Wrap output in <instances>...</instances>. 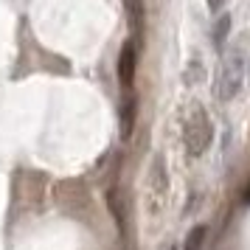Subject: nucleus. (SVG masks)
<instances>
[{"instance_id":"f257e3e1","label":"nucleus","mask_w":250,"mask_h":250,"mask_svg":"<svg viewBox=\"0 0 250 250\" xmlns=\"http://www.w3.org/2000/svg\"><path fill=\"white\" fill-rule=\"evenodd\" d=\"M245 82H248V65H245V57L242 54H230V57L222 62L219 68V76H216V96L222 102H230L236 99L239 93L245 90Z\"/></svg>"},{"instance_id":"f03ea898","label":"nucleus","mask_w":250,"mask_h":250,"mask_svg":"<svg viewBox=\"0 0 250 250\" xmlns=\"http://www.w3.org/2000/svg\"><path fill=\"white\" fill-rule=\"evenodd\" d=\"M214 141V126L208 121L205 110H194L188 115V121L183 126V146H186V155L188 158H200L205 155V149L211 146Z\"/></svg>"},{"instance_id":"7ed1b4c3","label":"nucleus","mask_w":250,"mask_h":250,"mask_svg":"<svg viewBox=\"0 0 250 250\" xmlns=\"http://www.w3.org/2000/svg\"><path fill=\"white\" fill-rule=\"evenodd\" d=\"M135 65H138V51H135L132 42H126V45L121 48V57H118V82H121L124 87H129L132 79H135Z\"/></svg>"},{"instance_id":"20e7f679","label":"nucleus","mask_w":250,"mask_h":250,"mask_svg":"<svg viewBox=\"0 0 250 250\" xmlns=\"http://www.w3.org/2000/svg\"><path fill=\"white\" fill-rule=\"evenodd\" d=\"M135 115H138V102L129 96V99L121 104V113H118V121H121V138H129V135H132Z\"/></svg>"},{"instance_id":"39448f33","label":"nucleus","mask_w":250,"mask_h":250,"mask_svg":"<svg viewBox=\"0 0 250 250\" xmlns=\"http://www.w3.org/2000/svg\"><path fill=\"white\" fill-rule=\"evenodd\" d=\"M228 34H230V14H219V17L214 20V28H211V42H214L216 51L225 48Z\"/></svg>"},{"instance_id":"423d86ee","label":"nucleus","mask_w":250,"mask_h":250,"mask_svg":"<svg viewBox=\"0 0 250 250\" xmlns=\"http://www.w3.org/2000/svg\"><path fill=\"white\" fill-rule=\"evenodd\" d=\"M107 208H110V214H113L115 225L124 230L126 214H124V197H121V191H118V188H110V191H107Z\"/></svg>"},{"instance_id":"0eeeda50","label":"nucleus","mask_w":250,"mask_h":250,"mask_svg":"<svg viewBox=\"0 0 250 250\" xmlns=\"http://www.w3.org/2000/svg\"><path fill=\"white\" fill-rule=\"evenodd\" d=\"M152 188L158 194H166V188H169V174H166L163 158H155V163H152Z\"/></svg>"},{"instance_id":"6e6552de","label":"nucleus","mask_w":250,"mask_h":250,"mask_svg":"<svg viewBox=\"0 0 250 250\" xmlns=\"http://www.w3.org/2000/svg\"><path fill=\"white\" fill-rule=\"evenodd\" d=\"M205 236H208V225H194L191 230H188L186 242H183V250H203Z\"/></svg>"},{"instance_id":"1a4fd4ad","label":"nucleus","mask_w":250,"mask_h":250,"mask_svg":"<svg viewBox=\"0 0 250 250\" xmlns=\"http://www.w3.org/2000/svg\"><path fill=\"white\" fill-rule=\"evenodd\" d=\"M124 9H126V14H129L132 25L144 23V14H146V9H144V0H124Z\"/></svg>"},{"instance_id":"9d476101","label":"nucleus","mask_w":250,"mask_h":250,"mask_svg":"<svg viewBox=\"0 0 250 250\" xmlns=\"http://www.w3.org/2000/svg\"><path fill=\"white\" fill-rule=\"evenodd\" d=\"M205 3H208V9H211V12H216V9H222V3H225V0H205Z\"/></svg>"},{"instance_id":"9b49d317","label":"nucleus","mask_w":250,"mask_h":250,"mask_svg":"<svg viewBox=\"0 0 250 250\" xmlns=\"http://www.w3.org/2000/svg\"><path fill=\"white\" fill-rule=\"evenodd\" d=\"M245 203L250 205V183H248V188H245Z\"/></svg>"},{"instance_id":"f8f14e48","label":"nucleus","mask_w":250,"mask_h":250,"mask_svg":"<svg viewBox=\"0 0 250 250\" xmlns=\"http://www.w3.org/2000/svg\"><path fill=\"white\" fill-rule=\"evenodd\" d=\"M166 250H174V245H169V248H166Z\"/></svg>"}]
</instances>
